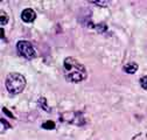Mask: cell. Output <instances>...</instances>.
I'll return each instance as SVG.
<instances>
[{"mask_svg":"<svg viewBox=\"0 0 147 140\" xmlns=\"http://www.w3.org/2000/svg\"><path fill=\"white\" fill-rule=\"evenodd\" d=\"M63 75L68 82L80 83L86 78L88 73L80 61L74 57H65L63 61Z\"/></svg>","mask_w":147,"mask_h":140,"instance_id":"6da1fadb","label":"cell"},{"mask_svg":"<svg viewBox=\"0 0 147 140\" xmlns=\"http://www.w3.org/2000/svg\"><path fill=\"white\" fill-rule=\"evenodd\" d=\"M26 88V78L21 74L11 73L6 78V89L12 95H18Z\"/></svg>","mask_w":147,"mask_h":140,"instance_id":"7a4b0ae2","label":"cell"},{"mask_svg":"<svg viewBox=\"0 0 147 140\" xmlns=\"http://www.w3.org/2000/svg\"><path fill=\"white\" fill-rule=\"evenodd\" d=\"M16 48H18V51L20 52V55L27 60H33L36 56L35 48L29 41H24V40L19 41L16 44Z\"/></svg>","mask_w":147,"mask_h":140,"instance_id":"3957f363","label":"cell"},{"mask_svg":"<svg viewBox=\"0 0 147 140\" xmlns=\"http://www.w3.org/2000/svg\"><path fill=\"white\" fill-rule=\"evenodd\" d=\"M35 18H36V14H35V12H34L32 8H26V9H24L22 13H21V19H22V21H25V22H27V24L33 22V21L35 20Z\"/></svg>","mask_w":147,"mask_h":140,"instance_id":"277c9868","label":"cell"},{"mask_svg":"<svg viewBox=\"0 0 147 140\" xmlns=\"http://www.w3.org/2000/svg\"><path fill=\"white\" fill-rule=\"evenodd\" d=\"M138 68L139 67H138V64L136 62H130V63H127V64H125L123 67V70L127 74H136L138 71Z\"/></svg>","mask_w":147,"mask_h":140,"instance_id":"5b68a950","label":"cell"},{"mask_svg":"<svg viewBox=\"0 0 147 140\" xmlns=\"http://www.w3.org/2000/svg\"><path fill=\"white\" fill-rule=\"evenodd\" d=\"M38 105H39L41 109H43L45 111L50 112V109L48 108V105H47V99H46L45 97H40V98H39V100H38Z\"/></svg>","mask_w":147,"mask_h":140,"instance_id":"8992f818","label":"cell"},{"mask_svg":"<svg viewBox=\"0 0 147 140\" xmlns=\"http://www.w3.org/2000/svg\"><path fill=\"white\" fill-rule=\"evenodd\" d=\"M41 127L45 129V130H54L55 129V122L51 121V120H48V121L43 122V124L41 125Z\"/></svg>","mask_w":147,"mask_h":140,"instance_id":"52a82bcc","label":"cell"},{"mask_svg":"<svg viewBox=\"0 0 147 140\" xmlns=\"http://www.w3.org/2000/svg\"><path fill=\"white\" fill-rule=\"evenodd\" d=\"M96 29H97V32L98 33H104L106 29H107V27H106V25L104 24V22H102V24H98L97 26H94Z\"/></svg>","mask_w":147,"mask_h":140,"instance_id":"ba28073f","label":"cell"},{"mask_svg":"<svg viewBox=\"0 0 147 140\" xmlns=\"http://www.w3.org/2000/svg\"><path fill=\"white\" fill-rule=\"evenodd\" d=\"M0 22H1V26L7 25V22H8V15L4 11H1V20H0Z\"/></svg>","mask_w":147,"mask_h":140,"instance_id":"9c48e42d","label":"cell"},{"mask_svg":"<svg viewBox=\"0 0 147 140\" xmlns=\"http://www.w3.org/2000/svg\"><path fill=\"white\" fill-rule=\"evenodd\" d=\"M140 85H141L142 89L147 90V75H146V76H142V77L140 78Z\"/></svg>","mask_w":147,"mask_h":140,"instance_id":"30bf717a","label":"cell"},{"mask_svg":"<svg viewBox=\"0 0 147 140\" xmlns=\"http://www.w3.org/2000/svg\"><path fill=\"white\" fill-rule=\"evenodd\" d=\"M3 112H4L5 114H7L9 118H15V117H14V114H13V113L7 109V108H3Z\"/></svg>","mask_w":147,"mask_h":140,"instance_id":"8fae6325","label":"cell"},{"mask_svg":"<svg viewBox=\"0 0 147 140\" xmlns=\"http://www.w3.org/2000/svg\"><path fill=\"white\" fill-rule=\"evenodd\" d=\"M0 121H1V124H3V126H4L5 129H9V127H11V125L8 124V122H7L4 118H1V120H0Z\"/></svg>","mask_w":147,"mask_h":140,"instance_id":"7c38bea8","label":"cell"},{"mask_svg":"<svg viewBox=\"0 0 147 140\" xmlns=\"http://www.w3.org/2000/svg\"><path fill=\"white\" fill-rule=\"evenodd\" d=\"M91 4H97V5H100V6H107L109 3L106 1H90Z\"/></svg>","mask_w":147,"mask_h":140,"instance_id":"4fadbf2b","label":"cell"}]
</instances>
